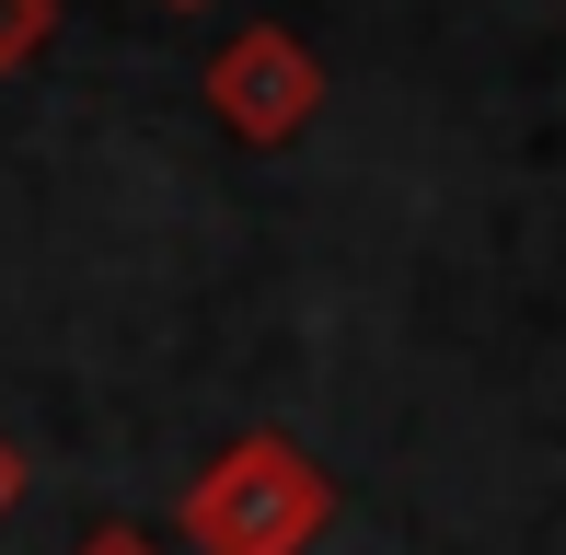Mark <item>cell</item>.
Returning a JSON list of instances; mask_svg holds the SVG:
<instances>
[{
	"instance_id": "6da1fadb",
	"label": "cell",
	"mask_w": 566,
	"mask_h": 555,
	"mask_svg": "<svg viewBox=\"0 0 566 555\" xmlns=\"http://www.w3.org/2000/svg\"><path fill=\"white\" fill-rule=\"evenodd\" d=\"M336 474L313 463L301 440H277V428H243L231 451L197 463V486L174 498V521H186L197 555H313L336 533Z\"/></svg>"
},
{
	"instance_id": "7a4b0ae2",
	"label": "cell",
	"mask_w": 566,
	"mask_h": 555,
	"mask_svg": "<svg viewBox=\"0 0 566 555\" xmlns=\"http://www.w3.org/2000/svg\"><path fill=\"white\" fill-rule=\"evenodd\" d=\"M209 116H220L243 150L313 139V116H324V59L290 35V23H243V35L209 59Z\"/></svg>"
},
{
	"instance_id": "3957f363",
	"label": "cell",
	"mask_w": 566,
	"mask_h": 555,
	"mask_svg": "<svg viewBox=\"0 0 566 555\" xmlns=\"http://www.w3.org/2000/svg\"><path fill=\"white\" fill-rule=\"evenodd\" d=\"M46 46H59V0H0V82L35 70Z\"/></svg>"
},
{
	"instance_id": "277c9868",
	"label": "cell",
	"mask_w": 566,
	"mask_h": 555,
	"mask_svg": "<svg viewBox=\"0 0 566 555\" xmlns=\"http://www.w3.org/2000/svg\"><path fill=\"white\" fill-rule=\"evenodd\" d=\"M70 555H163V544H150L139 521H105V533H82V544H70Z\"/></svg>"
},
{
	"instance_id": "5b68a950",
	"label": "cell",
	"mask_w": 566,
	"mask_h": 555,
	"mask_svg": "<svg viewBox=\"0 0 566 555\" xmlns=\"http://www.w3.org/2000/svg\"><path fill=\"white\" fill-rule=\"evenodd\" d=\"M12 510H23V440L0 428V521H12Z\"/></svg>"
}]
</instances>
